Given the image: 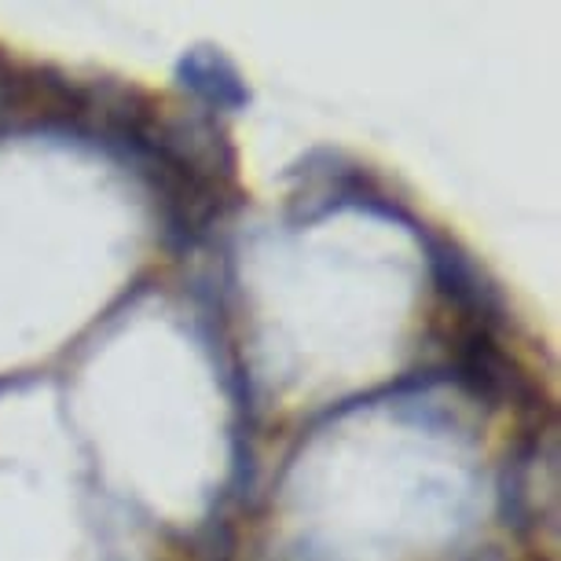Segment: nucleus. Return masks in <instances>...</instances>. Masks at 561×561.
<instances>
[{"instance_id": "obj_1", "label": "nucleus", "mask_w": 561, "mask_h": 561, "mask_svg": "<svg viewBox=\"0 0 561 561\" xmlns=\"http://www.w3.org/2000/svg\"><path fill=\"white\" fill-rule=\"evenodd\" d=\"M419 236V242L426 247V261H430V275L437 283L440 298L455 309V320L466 323H481L500 331L511 320V309H506L500 287L492 279H484V272L470 261V253L462 247H455L448 236H437L426 225L411 228Z\"/></svg>"}, {"instance_id": "obj_2", "label": "nucleus", "mask_w": 561, "mask_h": 561, "mask_svg": "<svg viewBox=\"0 0 561 561\" xmlns=\"http://www.w3.org/2000/svg\"><path fill=\"white\" fill-rule=\"evenodd\" d=\"M176 81L184 84L187 92H195L203 103H209L214 111L236 114L250 103V89H247V81H242L239 67L220 48L198 45L192 51H184V56L176 59Z\"/></svg>"}]
</instances>
